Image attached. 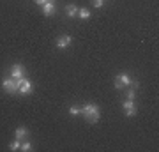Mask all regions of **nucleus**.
<instances>
[{"mask_svg": "<svg viewBox=\"0 0 159 152\" xmlns=\"http://www.w3.org/2000/svg\"><path fill=\"white\" fill-rule=\"evenodd\" d=\"M81 115L90 122V124H96L97 120L101 118V110L96 103H87L85 106H81Z\"/></svg>", "mask_w": 159, "mask_h": 152, "instance_id": "f257e3e1", "label": "nucleus"}, {"mask_svg": "<svg viewBox=\"0 0 159 152\" xmlns=\"http://www.w3.org/2000/svg\"><path fill=\"white\" fill-rule=\"evenodd\" d=\"M131 81H133V78H131L127 73H119L117 76H115V81H113V87L117 90H122V89H127L131 85Z\"/></svg>", "mask_w": 159, "mask_h": 152, "instance_id": "f03ea898", "label": "nucleus"}, {"mask_svg": "<svg viewBox=\"0 0 159 152\" xmlns=\"http://www.w3.org/2000/svg\"><path fill=\"white\" fill-rule=\"evenodd\" d=\"M16 85H18V94H21V96H29L30 92L34 90V85L30 80H27L25 76L20 80H16Z\"/></svg>", "mask_w": 159, "mask_h": 152, "instance_id": "7ed1b4c3", "label": "nucleus"}, {"mask_svg": "<svg viewBox=\"0 0 159 152\" xmlns=\"http://www.w3.org/2000/svg\"><path fill=\"white\" fill-rule=\"evenodd\" d=\"M2 89L6 90L7 94H16V92H18L16 80H14V78H6L4 81H2Z\"/></svg>", "mask_w": 159, "mask_h": 152, "instance_id": "20e7f679", "label": "nucleus"}, {"mask_svg": "<svg viewBox=\"0 0 159 152\" xmlns=\"http://www.w3.org/2000/svg\"><path fill=\"white\" fill-rule=\"evenodd\" d=\"M122 108H124V112H125V117H134L136 115V104H134V101L125 99L122 103Z\"/></svg>", "mask_w": 159, "mask_h": 152, "instance_id": "39448f33", "label": "nucleus"}, {"mask_svg": "<svg viewBox=\"0 0 159 152\" xmlns=\"http://www.w3.org/2000/svg\"><path fill=\"white\" fill-rule=\"evenodd\" d=\"M23 76H25V67H23L21 64H14L11 67V78L20 80V78H23Z\"/></svg>", "mask_w": 159, "mask_h": 152, "instance_id": "423d86ee", "label": "nucleus"}, {"mask_svg": "<svg viewBox=\"0 0 159 152\" xmlns=\"http://www.w3.org/2000/svg\"><path fill=\"white\" fill-rule=\"evenodd\" d=\"M71 43H73V37L71 35H62V37H58L57 39V48L58 50H66V48H69L71 46Z\"/></svg>", "mask_w": 159, "mask_h": 152, "instance_id": "0eeeda50", "label": "nucleus"}, {"mask_svg": "<svg viewBox=\"0 0 159 152\" xmlns=\"http://www.w3.org/2000/svg\"><path fill=\"white\" fill-rule=\"evenodd\" d=\"M14 138L20 140V141H23L25 138H29V127H25V126L16 127V131H14Z\"/></svg>", "mask_w": 159, "mask_h": 152, "instance_id": "6e6552de", "label": "nucleus"}, {"mask_svg": "<svg viewBox=\"0 0 159 152\" xmlns=\"http://www.w3.org/2000/svg\"><path fill=\"white\" fill-rule=\"evenodd\" d=\"M43 14L44 16H53V12H55V2L53 0H48L46 4H43Z\"/></svg>", "mask_w": 159, "mask_h": 152, "instance_id": "1a4fd4ad", "label": "nucleus"}, {"mask_svg": "<svg viewBox=\"0 0 159 152\" xmlns=\"http://www.w3.org/2000/svg\"><path fill=\"white\" fill-rule=\"evenodd\" d=\"M66 11H67V16L69 18H76V16H78V7H76V6H67V7H66Z\"/></svg>", "mask_w": 159, "mask_h": 152, "instance_id": "9d476101", "label": "nucleus"}, {"mask_svg": "<svg viewBox=\"0 0 159 152\" xmlns=\"http://www.w3.org/2000/svg\"><path fill=\"white\" fill-rule=\"evenodd\" d=\"M78 16L81 18V20H89V18H90V11H89V9H78Z\"/></svg>", "mask_w": 159, "mask_h": 152, "instance_id": "9b49d317", "label": "nucleus"}, {"mask_svg": "<svg viewBox=\"0 0 159 152\" xmlns=\"http://www.w3.org/2000/svg\"><path fill=\"white\" fill-rule=\"evenodd\" d=\"M134 96H136V92H134V89L133 87H127V92H125V99H131V101H134Z\"/></svg>", "mask_w": 159, "mask_h": 152, "instance_id": "f8f14e48", "label": "nucleus"}, {"mask_svg": "<svg viewBox=\"0 0 159 152\" xmlns=\"http://www.w3.org/2000/svg\"><path fill=\"white\" fill-rule=\"evenodd\" d=\"M20 147H21V141L16 140V138H14V141L9 143V149H11V150H20Z\"/></svg>", "mask_w": 159, "mask_h": 152, "instance_id": "ddd939ff", "label": "nucleus"}, {"mask_svg": "<svg viewBox=\"0 0 159 152\" xmlns=\"http://www.w3.org/2000/svg\"><path fill=\"white\" fill-rule=\"evenodd\" d=\"M69 113H71L73 117H78V115H81V108L80 106H71L69 108Z\"/></svg>", "mask_w": 159, "mask_h": 152, "instance_id": "4468645a", "label": "nucleus"}, {"mask_svg": "<svg viewBox=\"0 0 159 152\" xmlns=\"http://www.w3.org/2000/svg\"><path fill=\"white\" fill-rule=\"evenodd\" d=\"M20 149H21L23 152H30V150H32V143H30V141H25V143H21Z\"/></svg>", "mask_w": 159, "mask_h": 152, "instance_id": "2eb2a0df", "label": "nucleus"}, {"mask_svg": "<svg viewBox=\"0 0 159 152\" xmlns=\"http://www.w3.org/2000/svg\"><path fill=\"white\" fill-rule=\"evenodd\" d=\"M92 4H94L96 9H101V7L104 6V0H92Z\"/></svg>", "mask_w": 159, "mask_h": 152, "instance_id": "dca6fc26", "label": "nucleus"}, {"mask_svg": "<svg viewBox=\"0 0 159 152\" xmlns=\"http://www.w3.org/2000/svg\"><path fill=\"white\" fill-rule=\"evenodd\" d=\"M35 4H37V6H43V4H46V2H48V0H34Z\"/></svg>", "mask_w": 159, "mask_h": 152, "instance_id": "f3484780", "label": "nucleus"}]
</instances>
